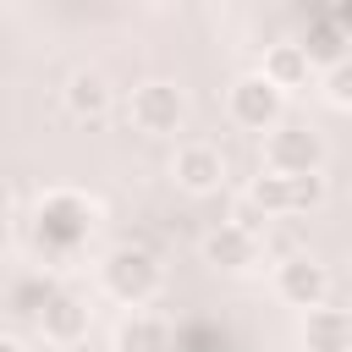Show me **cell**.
I'll return each instance as SVG.
<instances>
[{"label": "cell", "mask_w": 352, "mask_h": 352, "mask_svg": "<svg viewBox=\"0 0 352 352\" xmlns=\"http://www.w3.org/2000/svg\"><path fill=\"white\" fill-rule=\"evenodd\" d=\"M94 226H99V214H94V204H88L82 192H50V198L33 209V242H38V253H50V258H72V253L94 236Z\"/></svg>", "instance_id": "6da1fadb"}, {"label": "cell", "mask_w": 352, "mask_h": 352, "mask_svg": "<svg viewBox=\"0 0 352 352\" xmlns=\"http://www.w3.org/2000/svg\"><path fill=\"white\" fill-rule=\"evenodd\" d=\"M248 209H258L264 220H286V214H308L324 204V170H302V176H280V170H258L242 192Z\"/></svg>", "instance_id": "7a4b0ae2"}, {"label": "cell", "mask_w": 352, "mask_h": 352, "mask_svg": "<svg viewBox=\"0 0 352 352\" xmlns=\"http://www.w3.org/2000/svg\"><path fill=\"white\" fill-rule=\"evenodd\" d=\"M160 280H165V270H160V258H154L148 248H116V253H104V264H99V286H104L121 308H143V302L160 292Z\"/></svg>", "instance_id": "3957f363"}, {"label": "cell", "mask_w": 352, "mask_h": 352, "mask_svg": "<svg viewBox=\"0 0 352 352\" xmlns=\"http://www.w3.org/2000/svg\"><path fill=\"white\" fill-rule=\"evenodd\" d=\"M126 121H132L143 138H176V132L187 126V94H182L176 82H165V77L138 82L132 99H126Z\"/></svg>", "instance_id": "277c9868"}, {"label": "cell", "mask_w": 352, "mask_h": 352, "mask_svg": "<svg viewBox=\"0 0 352 352\" xmlns=\"http://www.w3.org/2000/svg\"><path fill=\"white\" fill-rule=\"evenodd\" d=\"M226 110H231L236 126H248V132H270L275 121H286V94H280L270 77L242 72V77L226 88Z\"/></svg>", "instance_id": "5b68a950"}, {"label": "cell", "mask_w": 352, "mask_h": 352, "mask_svg": "<svg viewBox=\"0 0 352 352\" xmlns=\"http://www.w3.org/2000/svg\"><path fill=\"white\" fill-rule=\"evenodd\" d=\"M264 170H280V176H302V170H324V138L314 126H292V121H275L264 132Z\"/></svg>", "instance_id": "8992f818"}, {"label": "cell", "mask_w": 352, "mask_h": 352, "mask_svg": "<svg viewBox=\"0 0 352 352\" xmlns=\"http://www.w3.org/2000/svg\"><path fill=\"white\" fill-rule=\"evenodd\" d=\"M275 297L292 302V308H314V302L330 297V270L314 253H286L275 264Z\"/></svg>", "instance_id": "52a82bcc"}, {"label": "cell", "mask_w": 352, "mask_h": 352, "mask_svg": "<svg viewBox=\"0 0 352 352\" xmlns=\"http://www.w3.org/2000/svg\"><path fill=\"white\" fill-rule=\"evenodd\" d=\"M258 253H264L258 231H248V226H236V220H220V226L204 236V258H209L214 270H226V275L253 270V264H258Z\"/></svg>", "instance_id": "ba28073f"}, {"label": "cell", "mask_w": 352, "mask_h": 352, "mask_svg": "<svg viewBox=\"0 0 352 352\" xmlns=\"http://www.w3.org/2000/svg\"><path fill=\"white\" fill-rule=\"evenodd\" d=\"M170 176H176V187H182V192L209 198V192L226 182V160H220V148H214V143H182V148H176V160H170Z\"/></svg>", "instance_id": "9c48e42d"}, {"label": "cell", "mask_w": 352, "mask_h": 352, "mask_svg": "<svg viewBox=\"0 0 352 352\" xmlns=\"http://www.w3.org/2000/svg\"><path fill=\"white\" fill-rule=\"evenodd\" d=\"M33 324L44 330V341H55V346H77V341L88 336V302H82L77 292H50L44 308L33 314Z\"/></svg>", "instance_id": "30bf717a"}, {"label": "cell", "mask_w": 352, "mask_h": 352, "mask_svg": "<svg viewBox=\"0 0 352 352\" xmlns=\"http://www.w3.org/2000/svg\"><path fill=\"white\" fill-rule=\"evenodd\" d=\"M302 346H308V352H346V346H352V319H346V308H330V302L302 308Z\"/></svg>", "instance_id": "8fae6325"}, {"label": "cell", "mask_w": 352, "mask_h": 352, "mask_svg": "<svg viewBox=\"0 0 352 352\" xmlns=\"http://www.w3.org/2000/svg\"><path fill=\"white\" fill-rule=\"evenodd\" d=\"M66 116L72 121H104L110 116V82L99 72H72L66 77Z\"/></svg>", "instance_id": "7c38bea8"}, {"label": "cell", "mask_w": 352, "mask_h": 352, "mask_svg": "<svg viewBox=\"0 0 352 352\" xmlns=\"http://www.w3.org/2000/svg\"><path fill=\"white\" fill-rule=\"evenodd\" d=\"M116 352H170V324H165L160 314L132 308V314L116 324Z\"/></svg>", "instance_id": "4fadbf2b"}, {"label": "cell", "mask_w": 352, "mask_h": 352, "mask_svg": "<svg viewBox=\"0 0 352 352\" xmlns=\"http://www.w3.org/2000/svg\"><path fill=\"white\" fill-rule=\"evenodd\" d=\"M258 77H270L280 94H292V88H308V77H314V66H308V55H302V44H270L264 50V66H258Z\"/></svg>", "instance_id": "5bb4252c"}, {"label": "cell", "mask_w": 352, "mask_h": 352, "mask_svg": "<svg viewBox=\"0 0 352 352\" xmlns=\"http://www.w3.org/2000/svg\"><path fill=\"white\" fill-rule=\"evenodd\" d=\"M346 33H341V22H319L314 33H308V44H302V55H308V66L319 72V66H336V60H346Z\"/></svg>", "instance_id": "9a60e30c"}, {"label": "cell", "mask_w": 352, "mask_h": 352, "mask_svg": "<svg viewBox=\"0 0 352 352\" xmlns=\"http://www.w3.org/2000/svg\"><path fill=\"white\" fill-rule=\"evenodd\" d=\"M50 292H55L50 280H16V286H11V314L33 319V314L44 308V297H50Z\"/></svg>", "instance_id": "2e32d148"}, {"label": "cell", "mask_w": 352, "mask_h": 352, "mask_svg": "<svg viewBox=\"0 0 352 352\" xmlns=\"http://www.w3.org/2000/svg\"><path fill=\"white\" fill-rule=\"evenodd\" d=\"M324 104H336V110L352 104V72H346V60L324 66Z\"/></svg>", "instance_id": "e0dca14e"}, {"label": "cell", "mask_w": 352, "mask_h": 352, "mask_svg": "<svg viewBox=\"0 0 352 352\" xmlns=\"http://www.w3.org/2000/svg\"><path fill=\"white\" fill-rule=\"evenodd\" d=\"M0 352H28V346H22L16 336H0Z\"/></svg>", "instance_id": "ac0fdd59"}, {"label": "cell", "mask_w": 352, "mask_h": 352, "mask_svg": "<svg viewBox=\"0 0 352 352\" xmlns=\"http://www.w3.org/2000/svg\"><path fill=\"white\" fill-rule=\"evenodd\" d=\"M143 6H148V11H165V6H176V0H143Z\"/></svg>", "instance_id": "d6986e66"}]
</instances>
